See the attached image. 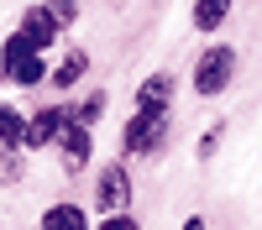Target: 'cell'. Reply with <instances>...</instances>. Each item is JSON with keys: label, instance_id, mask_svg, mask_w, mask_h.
Listing matches in <instances>:
<instances>
[{"label": "cell", "instance_id": "11", "mask_svg": "<svg viewBox=\"0 0 262 230\" xmlns=\"http://www.w3.org/2000/svg\"><path fill=\"white\" fill-rule=\"evenodd\" d=\"M221 21H226V6H221V0H205V6H194V27H221Z\"/></svg>", "mask_w": 262, "mask_h": 230}, {"label": "cell", "instance_id": "12", "mask_svg": "<svg viewBox=\"0 0 262 230\" xmlns=\"http://www.w3.org/2000/svg\"><path fill=\"white\" fill-rule=\"evenodd\" d=\"M100 110H105V94H90L79 105V125H90V120H100Z\"/></svg>", "mask_w": 262, "mask_h": 230}, {"label": "cell", "instance_id": "9", "mask_svg": "<svg viewBox=\"0 0 262 230\" xmlns=\"http://www.w3.org/2000/svg\"><path fill=\"white\" fill-rule=\"evenodd\" d=\"M0 141H6V146L27 141V125H21V115L11 110V105H0Z\"/></svg>", "mask_w": 262, "mask_h": 230}, {"label": "cell", "instance_id": "13", "mask_svg": "<svg viewBox=\"0 0 262 230\" xmlns=\"http://www.w3.org/2000/svg\"><path fill=\"white\" fill-rule=\"evenodd\" d=\"M79 73H84V53H69V63L58 68V84H74Z\"/></svg>", "mask_w": 262, "mask_h": 230}, {"label": "cell", "instance_id": "1", "mask_svg": "<svg viewBox=\"0 0 262 230\" xmlns=\"http://www.w3.org/2000/svg\"><path fill=\"white\" fill-rule=\"evenodd\" d=\"M231 68H236V53H231V47H210V53L200 58L194 89H200V94H221V89H226V79H231Z\"/></svg>", "mask_w": 262, "mask_h": 230}, {"label": "cell", "instance_id": "7", "mask_svg": "<svg viewBox=\"0 0 262 230\" xmlns=\"http://www.w3.org/2000/svg\"><path fill=\"white\" fill-rule=\"evenodd\" d=\"M63 146H69V162H84L90 157V131L74 120V125H63Z\"/></svg>", "mask_w": 262, "mask_h": 230}, {"label": "cell", "instance_id": "3", "mask_svg": "<svg viewBox=\"0 0 262 230\" xmlns=\"http://www.w3.org/2000/svg\"><path fill=\"white\" fill-rule=\"evenodd\" d=\"M163 120H168V110H137V120L126 125V146L131 152H152L163 141Z\"/></svg>", "mask_w": 262, "mask_h": 230}, {"label": "cell", "instance_id": "14", "mask_svg": "<svg viewBox=\"0 0 262 230\" xmlns=\"http://www.w3.org/2000/svg\"><path fill=\"white\" fill-rule=\"evenodd\" d=\"M105 230H137V225H131L126 215H111V220H105Z\"/></svg>", "mask_w": 262, "mask_h": 230}, {"label": "cell", "instance_id": "4", "mask_svg": "<svg viewBox=\"0 0 262 230\" xmlns=\"http://www.w3.org/2000/svg\"><path fill=\"white\" fill-rule=\"evenodd\" d=\"M126 199H131L126 167H105V173H100V209H121Z\"/></svg>", "mask_w": 262, "mask_h": 230}, {"label": "cell", "instance_id": "10", "mask_svg": "<svg viewBox=\"0 0 262 230\" xmlns=\"http://www.w3.org/2000/svg\"><path fill=\"white\" fill-rule=\"evenodd\" d=\"M142 110H163V99H168V73H158V79H152V84H142Z\"/></svg>", "mask_w": 262, "mask_h": 230}, {"label": "cell", "instance_id": "2", "mask_svg": "<svg viewBox=\"0 0 262 230\" xmlns=\"http://www.w3.org/2000/svg\"><path fill=\"white\" fill-rule=\"evenodd\" d=\"M6 73H11L16 84H37V79H42V58L27 47V37H21V32L6 42Z\"/></svg>", "mask_w": 262, "mask_h": 230}, {"label": "cell", "instance_id": "5", "mask_svg": "<svg viewBox=\"0 0 262 230\" xmlns=\"http://www.w3.org/2000/svg\"><path fill=\"white\" fill-rule=\"evenodd\" d=\"M53 21H58V11H32V16H27V27H21V37H27V47H32V53L53 42V32H58Z\"/></svg>", "mask_w": 262, "mask_h": 230}, {"label": "cell", "instance_id": "15", "mask_svg": "<svg viewBox=\"0 0 262 230\" xmlns=\"http://www.w3.org/2000/svg\"><path fill=\"white\" fill-rule=\"evenodd\" d=\"M184 230H205V220H189V225H184Z\"/></svg>", "mask_w": 262, "mask_h": 230}, {"label": "cell", "instance_id": "8", "mask_svg": "<svg viewBox=\"0 0 262 230\" xmlns=\"http://www.w3.org/2000/svg\"><path fill=\"white\" fill-rule=\"evenodd\" d=\"M48 230H84V215L74 204H58V209H48V220H42Z\"/></svg>", "mask_w": 262, "mask_h": 230}, {"label": "cell", "instance_id": "6", "mask_svg": "<svg viewBox=\"0 0 262 230\" xmlns=\"http://www.w3.org/2000/svg\"><path fill=\"white\" fill-rule=\"evenodd\" d=\"M58 131H63V110H42V115L27 125V141H32V146H42V141H53Z\"/></svg>", "mask_w": 262, "mask_h": 230}]
</instances>
